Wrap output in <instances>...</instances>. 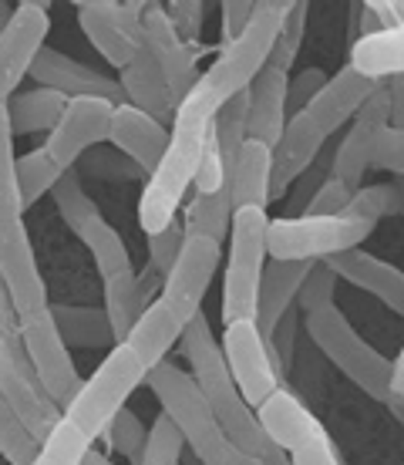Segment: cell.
Segmentation results:
<instances>
[{
  "instance_id": "obj_53",
  "label": "cell",
  "mask_w": 404,
  "mask_h": 465,
  "mask_svg": "<svg viewBox=\"0 0 404 465\" xmlns=\"http://www.w3.org/2000/svg\"><path fill=\"white\" fill-rule=\"evenodd\" d=\"M220 11H222V37H226V45H232L236 37L246 35V27H250V21H253L256 14V4L253 0H226Z\"/></svg>"
},
{
  "instance_id": "obj_31",
  "label": "cell",
  "mask_w": 404,
  "mask_h": 465,
  "mask_svg": "<svg viewBox=\"0 0 404 465\" xmlns=\"http://www.w3.org/2000/svg\"><path fill=\"white\" fill-rule=\"evenodd\" d=\"M54 321L68 348H102L115 351V327L104 314V307H74V303H54Z\"/></svg>"
},
{
  "instance_id": "obj_41",
  "label": "cell",
  "mask_w": 404,
  "mask_h": 465,
  "mask_svg": "<svg viewBox=\"0 0 404 465\" xmlns=\"http://www.w3.org/2000/svg\"><path fill=\"white\" fill-rule=\"evenodd\" d=\"M88 452H92V439L81 429H74L68 419H61V425L51 431V439L44 442L34 465H84Z\"/></svg>"
},
{
  "instance_id": "obj_28",
  "label": "cell",
  "mask_w": 404,
  "mask_h": 465,
  "mask_svg": "<svg viewBox=\"0 0 404 465\" xmlns=\"http://www.w3.org/2000/svg\"><path fill=\"white\" fill-rule=\"evenodd\" d=\"M185 321L175 314V307L165 297L152 303L149 311L142 314V321L135 324V331L128 334V348L135 351L142 361H145V368H159L165 354L175 348V344H182V334H185Z\"/></svg>"
},
{
  "instance_id": "obj_2",
  "label": "cell",
  "mask_w": 404,
  "mask_h": 465,
  "mask_svg": "<svg viewBox=\"0 0 404 465\" xmlns=\"http://www.w3.org/2000/svg\"><path fill=\"white\" fill-rule=\"evenodd\" d=\"M182 354L192 364V378L206 391L209 405L216 411L222 431L232 439V445L242 449L246 455L260 459L266 452V445H270V435H266L256 408H250V401L242 398V391L232 381L226 351H222V344L212 334L206 314H196L189 321L182 334Z\"/></svg>"
},
{
  "instance_id": "obj_49",
  "label": "cell",
  "mask_w": 404,
  "mask_h": 465,
  "mask_svg": "<svg viewBox=\"0 0 404 465\" xmlns=\"http://www.w3.org/2000/svg\"><path fill=\"white\" fill-rule=\"evenodd\" d=\"M165 14L172 17L175 31L182 35V41L189 47L196 45L199 35H202V14H206V4L202 0H169L165 4Z\"/></svg>"
},
{
  "instance_id": "obj_3",
  "label": "cell",
  "mask_w": 404,
  "mask_h": 465,
  "mask_svg": "<svg viewBox=\"0 0 404 465\" xmlns=\"http://www.w3.org/2000/svg\"><path fill=\"white\" fill-rule=\"evenodd\" d=\"M149 388L152 395L159 398L162 411L172 415V421L182 429L185 442H189V449L196 452V459L202 465H263L260 459H253V455H246L242 449L232 445V439L222 431L216 411L209 405L206 391L179 364L162 361L159 368H152Z\"/></svg>"
},
{
  "instance_id": "obj_32",
  "label": "cell",
  "mask_w": 404,
  "mask_h": 465,
  "mask_svg": "<svg viewBox=\"0 0 404 465\" xmlns=\"http://www.w3.org/2000/svg\"><path fill=\"white\" fill-rule=\"evenodd\" d=\"M350 64L374 82H388L394 74H404V24L381 31V35L358 37L350 45Z\"/></svg>"
},
{
  "instance_id": "obj_36",
  "label": "cell",
  "mask_w": 404,
  "mask_h": 465,
  "mask_svg": "<svg viewBox=\"0 0 404 465\" xmlns=\"http://www.w3.org/2000/svg\"><path fill=\"white\" fill-rule=\"evenodd\" d=\"M64 169L58 165V159L41 145V149H31L17 155V186H21L24 206L37 203L41 196L54 193V186L61 183Z\"/></svg>"
},
{
  "instance_id": "obj_21",
  "label": "cell",
  "mask_w": 404,
  "mask_h": 465,
  "mask_svg": "<svg viewBox=\"0 0 404 465\" xmlns=\"http://www.w3.org/2000/svg\"><path fill=\"white\" fill-rule=\"evenodd\" d=\"M378 84L381 82L368 78L364 71H358L350 61H347L337 74H330L327 88L317 94V102H313L307 112H310L313 122H317L327 135H337L350 118H358V112L368 105L370 94L378 92Z\"/></svg>"
},
{
  "instance_id": "obj_12",
  "label": "cell",
  "mask_w": 404,
  "mask_h": 465,
  "mask_svg": "<svg viewBox=\"0 0 404 465\" xmlns=\"http://www.w3.org/2000/svg\"><path fill=\"white\" fill-rule=\"evenodd\" d=\"M384 128H391V94H388V82L378 84V92L370 94L368 105L360 108L358 118L350 122L344 139L337 142L330 175L358 193L368 169H374V152H378Z\"/></svg>"
},
{
  "instance_id": "obj_9",
  "label": "cell",
  "mask_w": 404,
  "mask_h": 465,
  "mask_svg": "<svg viewBox=\"0 0 404 465\" xmlns=\"http://www.w3.org/2000/svg\"><path fill=\"white\" fill-rule=\"evenodd\" d=\"M222 351H226L236 388L250 401V408L260 411L280 391V378H283V368L273 358L266 334L260 331L256 321L226 324V331H222Z\"/></svg>"
},
{
  "instance_id": "obj_33",
  "label": "cell",
  "mask_w": 404,
  "mask_h": 465,
  "mask_svg": "<svg viewBox=\"0 0 404 465\" xmlns=\"http://www.w3.org/2000/svg\"><path fill=\"white\" fill-rule=\"evenodd\" d=\"M104 314L115 327L118 344H125L128 334L135 331V324L142 321V314L152 307V297L142 287V277L132 270V273H122V277L104 280Z\"/></svg>"
},
{
  "instance_id": "obj_1",
  "label": "cell",
  "mask_w": 404,
  "mask_h": 465,
  "mask_svg": "<svg viewBox=\"0 0 404 465\" xmlns=\"http://www.w3.org/2000/svg\"><path fill=\"white\" fill-rule=\"evenodd\" d=\"M220 108V98L209 92L206 82H199L196 92L189 94L175 112L169 152L159 163V169L149 175V186H145L139 203V223L149 236L172 226L185 189L196 186L199 165H202V155L209 149Z\"/></svg>"
},
{
  "instance_id": "obj_15",
  "label": "cell",
  "mask_w": 404,
  "mask_h": 465,
  "mask_svg": "<svg viewBox=\"0 0 404 465\" xmlns=\"http://www.w3.org/2000/svg\"><path fill=\"white\" fill-rule=\"evenodd\" d=\"M222 260L220 240H209V236H196V232H185V246L175 270L165 280V291L162 297L172 303L175 314L182 317L185 324L196 314H202V301L209 293V283L216 277Z\"/></svg>"
},
{
  "instance_id": "obj_58",
  "label": "cell",
  "mask_w": 404,
  "mask_h": 465,
  "mask_svg": "<svg viewBox=\"0 0 404 465\" xmlns=\"http://www.w3.org/2000/svg\"><path fill=\"white\" fill-rule=\"evenodd\" d=\"M401 465H404V462H401Z\"/></svg>"
},
{
  "instance_id": "obj_18",
  "label": "cell",
  "mask_w": 404,
  "mask_h": 465,
  "mask_svg": "<svg viewBox=\"0 0 404 465\" xmlns=\"http://www.w3.org/2000/svg\"><path fill=\"white\" fill-rule=\"evenodd\" d=\"M31 78L37 82V88H54L64 98H108L115 105H125V92H122V84L115 78H108L102 71L61 54L54 47L41 51V58L31 68Z\"/></svg>"
},
{
  "instance_id": "obj_7",
  "label": "cell",
  "mask_w": 404,
  "mask_h": 465,
  "mask_svg": "<svg viewBox=\"0 0 404 465\" xmlns=\"http://www.w3.org/2000/svg\"><path fill=\"white\" fill-rule=\"evenodd\" d=\"M139 384H149L145 361L128 344H118L115 351L104 354V361L94 368L92 378L81 384L74 401L64 408V419L94 442L98 435H104V429L112 425L118 411L125 408V401Z\"/></svg>"
},
{
  "instance_id": "obj_47",
  "label": "cell",
  "mask_w": 404,
  "mask_h": 465,
  "mask_svg": "<svg viewBox=\"0 0 404 465\" xmlns=\"http://www.w3.org/2000/svg\"><path fill=\"white\" fill-rule=\"evenodd\" d=\"M327 71L323 68H303L290 74V115H301L317 102V94L327 88Z\"/></svg>"
},
{
  "instance_id": "obj_26",
  "label": "cell",
  "mask_w": 404,
  "mask_h": 465,
  "mask_svg": "<svg viewBox=\"0 0 404 465\" xmlns=\"http://www.w3.org/2000/svg\"><path fill=\"white\" fill-rule=\"evenodd\" d=\"M118 84H122V92H125L128 105L149 112V115L159 118V122H169V118L179 112V105H175V98H172V88L165 82V71L159 68V61H155V54L149 51V45H142L135 61L122 71Z\"/></svg>"
},
{
  "instance_id": "obj_45",
  "label": "cell",
  "mask_w": 404,
  "mask_h": 465,
  "mask_svg": "<svg viewBox=\"0 0 404 465\" xmlns=\"http://www.w3.org/2000/svg\"><path fill=\"white\" fill-rule=\"evenodd\" d=\"M337 280H340V277H337L334 267H330L327 260L313 263L310 273H307V283H303V291H301V301H297V307L303 311V317L313 314V311H320V307H330V303H334Z\"/></svg>"
},
{
  "instance_id": "obj_57",
  "label": "cell",
  "mask_w": 404,
  "mask_h": 465,
  "mask_svg": "<svg viewBox=\"0 0 404 465\" xmlns=\"http://www.w3.org/2000/svg\"><path fill=\"white\" fill-rule=\"evenodd\" d=\"M84 465H115V462H108L102 452H94V449H92V452L84 455Z\"/></svg>"
},
{
  "instance_id": "obj_42",
  "label": "cell",
  "mask_w": 404,
  "mask_h": 465,
  "mask_svg": "<svg viewBox=\"0 0 404 465\" xmlns=\"http://www.w3.org/2000/svg\"><path fill=\"white\" fill-rule=\"evenodd\" d=\"M104 442L112 445V452L125 455L132 465H142V459H145V445H149V429L142 425L135 411L122 408L115 419H112V425L104 429Z\"/></svg>"
},
{
  "instance_id": "obj_19",
  "label": "cell",
  "mask_w": 404,
  "mask_h": 465,
  "mask_svg": "<svg viewBox=\"0 0 404 465\" xmlns=\"http://www.w3.org/2000/svg\"><path fill=\"white\" fill-rule=\"evenodd\" d=\"M108 142L115 145L122 155H128L132 163L139 165L142 173H155L159 163L169 152V142H172V128H165V122L152 118L149 112H142L135 105H118L115 118H112V132H108Z\"/></svg>"
},
{
  "instance_id": "obj_14",
  "label": "cell",
  "mask_w": 404,
  "mask_h": 465,
  "mask_svg": "<svg viewBox=\"0 0 404 465\" xmlns=\"http://www.w3.org/2000/svg\"><path fill=\"white\" fill-rule=\"evenodd\" d=\"M115 108L118 105L108 102V98H71L64 118H61L58 128L44 142V149L58 159V165L64 173L78 169L84 152H92L94 145L108 142Z\"/></svg>"
},
{
  "instance_id": "obj_56",
  "label": "cell",
  "mask_w": 404,
  "mask_h": 465,
  "mask_svg": "<svg viewBox=\"0 0 404 465\" xmlns=\"http://www.w3.org/2000/svg\"><path fill=\"white\" fill-rule=\"evenodd\" d=\"M260 462H263V465H293V462H290V455L273 442L266 445V452L260 455Z\"/></svg>"
},
{
  "instance_id": "obj_54",
  "label": "cell",
  "mask_w": 404,
  "mask_h": 465,
  "mask_svg": "<svg viewBox=\"0 0 404 465\" xmlns=\"http://www.w3.org/2000/svg\"><path fill=\"white\" fill-rule=\"evenodd\" d=\"M290 462L293 465H344L327 431L317 435L313 442H307L303 449H297V452H290Z\"/></svg>"
},
{
  "instance_id": "obj_34",
  "label": "cell",
  "mask_w": 404,
  "mask_h": 465,
  "mask_svg": "<svg viewBox=\"0 0 404 465\" xmlns=\"http://www.w3.org/2000/svg\"><path fill=\"white\" fill-rule=\"evenodd\" d=\"M232 216H236V199H232V186L222 193H196V199L185 206V232L196 236H209V240H222L226 232H232Z\"/></svg>"
},
{
  "instance_id": "obj_5",
  "label": "cell",
  "mask_w": 404,
  "mask_h": 465,
  "mask_svg": "<svg viewBox=\"0 0 404 465\" xmlns=\"http://www.w3.org/2000/svg\"><path fill=\"white\" fill-rule=\"evenodd\" d=\"M270 216L260 206L236 210L230 232V256L222 277V324L256 321L260 314V291L270 256Z\"/></svg>"
},
{
  "instance_id": "obj_6",
  "label": "cell",
  "mask_w": 404,
  "mask_h": 465,
  "mask_svg": "<svg viewBox=\"0 0 404 465\" xmlns=\"http://www.w3.org/2000/svg\"><path fill=\"white\" fill-rule=\"evenodd\" d=\"M290 11H293L290 0H260L253 21L246 27V35L222 47L220 58L209 64V71L202 74V82L209 84V92L216 94L222 105H226L230 98H236V94L250 92L256 78L266 71Z\"/></svg>"
},
{
  "instance_id": "obj_43",
  "label": "cell",
  "mask_w": 404,
  "mask_h": 465,
  "mask_svg": "<svg viewBox=\"0 0 404 465\" xmlns=\"http://www.w3.org/2000/svg\"><path fill=\"white\" fill-rule=\"evenodd\" d=\"M185 445L189 442H185L182 429L172 421V415L159 411V419L152 421V429H149V445H145L142 465H179Z\"/></svg>"
},
{
  "instance_id": "obj_44",
  "label": "cell",
  "mask_w": 404,
  "mask_h": 465,
  "mask_svg": "<svg viewBox=\"0 0 404 465\" xmlns=\"http://www.w3.org/2000/svg\"><path fill=\"white\" fill-rule=\"evenodd\" d=\"M307 14H310V4H293V11H290L287 24H283V31H280V41L277 47H273V58H270V64L280 71L293 68V61H297V51H301L303 45V31H307Z\"/></svg>"
},
{
  "instance_id": "obj_46",
  "label": "cell",
  "mask_w": 404,
  "mask_h": 465,
  "mask_svg": "<svg viewBox=\"0 0 404 465\" xmlns=\"http://www.w3.org/2000/svg\"><path fill=\"white\" fill-rule=\"evenodd\" d=\"M182 246H185V226H179V223H172L169 230H162V232H152L149 267L155 270L162 280H169V273H172L175 263H179V256H182Z\"/></svg>"
},
{
  "instance_id": "obj_38",
  "label": "cell",
  "mask_w": 404,
  "mask_h": 465,
  "mask_svg": "<svg viewBox=\"0 0 404 465\" xmlns=\"http://www.w3.org/2000/svg\"><path fill=\"white\" fill-rule=\"evenodd\" d=\"M81 243L92 250L94 256V267L102 273V280H112V277H122V273H132V253H128L125 240H122V232L112 230L108 223H98L92 230L81 236Z\"/></svg>"
},
{
  "instance_id": "obj_50",
  "label": "cell",
  "mask_w": 404,
  "mask_h": 465,
  "mask_svg": "<svg viewBox=\"0 0 404 465\" xmlns=\"http://www.w3.org/2000/svg\"><path fill=\"white\" fill-rule=\"evenodd\" d=\"M81 165H84V173H92V175H102V179H132V175H139L142 169L128 155H122L118 149L112 152H92V155H84L81 159Z\"/></svg>"
},
{
  "instance_id": "obj_17",
  "label": "cell",
  "mask_w": 404,
  "mask_h": 465,
  "mask_svg": "<svg viewBox=\"0 0 404 465\" xmlns=\"http://www.w3.org/2000/svg\"><path fill=\"white\" fill-rule=\"evenodd\" d=\"M145 45L155 54L159 68L165 71L175 105H182L185 98L196 92L202 74L196 71V58L182 41V35L175 31L172 17L165 14V4H149V11H145Z\"/></svg>"
},
{
  "instance_id": "obj_25",
  "label": "cell",
  "mask_w": 404,
  "mask_h": 465,
  "mask_svg": "<svg viewBox=\"0 0 404 465\" xmlns=\"http://www.w3.org/2000/svg\"><path fill=\"white\" fill-rule=\"evenodd\" d=\"M256 415H260V421H263L270 442L280 445L287 455L297 452V449H303L307 442H313L317 435L327 431L320 421H317V415H313L310 408L303 405L297 395L283 391V388H280L277 395L270 398Z\"/></svg>"
},
{
  "instance_id": "obj_52",
  "label": "cell",
  "mask_w": 404,
  "mask_h": 465,
  "mask_svg": "<svg viewBox=\"0 0 404 465\" xmlns=\"http://www.w3.org/2000/svg\"><path fill=\"white\" fill-rule=\"evenodd\" d=\"M374 169H384V173L404 179V128H384L378 152H374Z\"/></svg>"
},
{
  "instance_id": "obj_23",
  "label": "cell",
  "mask_w": 404,
  "mask_h": 465,
  "mask_svg": "<svg viewBox=\"0 0 404 465\" xmlns=\"http://www.w3.org/2000/svg\"><path fill=\"white\" fill-rule=\"evenodd\" d=\"M0 395H4L0 405L11 408L41 442H47L51 431L58 429L61 419H64L61 405L51 398V391L41 384V378H24V374L11 371V368H0Z\"/></svg>"
},
{
  "instance_id": "obj_16",
  "label": "cell",
  "mask_w": 404,
  "mask_h": 465,
  "mask_svg": "<svg viewBox=\"0 0 404 465\" xmlns=\"http://www.w3.org/2000/svg\"><path fill=\"white\" fill-rule=\"evenodd\" d=\"M330 135L313 122L310 112L290 115L287 132L273 149V183H270V199L287 196L290 189L320 163L323 149H327Z\"/></svg>"
},
{
  "instance_id": "obj_55",
  "label": "cell",
  "mask_w": 404,
  "mask_h": 465,
  "mask_svg": "<svg viewBox=\"0 0 404 465\" xmlns=\"http://www.w3.org/2000/svg\"><path fill=\"white\" fill-rule=\"evenodd\" d=\"M388 94H391V125L404 128V74L388 78Z\"/></svg>"
},
{
  "instance_id": "obj_8",
  "label": "cell",
  "mask_w": 404,
  "mask_h": 465,
  "mask_svg": "<svg viewBox=\"0 0 404 465\" xmlns=\"http://www.w3.org/2000/svg\"><path fill=\"white\" fill-rule=\"evenodd\" d=\"M378 223L358 216H280L270 223V256L293 263H320L330 256L360 250Z\"/></svg>"
},
{
  "instance_id": "obj_4",
  "label": "cell",
  "mask_w": 404,
  "mask_h": 465,
  "mask_svg": "<svg viewBox=\"0 0 404 465\" xmlns=\"http://www.w3.org/2000/svg\"><path fill=\"white\" fill-rule=\"evenodd\" d=\"M303 327H307L313 344L320 348L323 358L334 361L344 378H350L364 395L381 401L384 408H391L394 415L404 421V395H398V388H394V361H388L381 351L370 348L337 303L307 314Z\"/></svg>"
},
{
  "instance_id": "obj_22",
  "label": "cell",
  "mask_w": 404,
  "mask_h": 465,
  "mask_svg": "<svg viewBox=\"0 0 404 465\" xmlns=\"http://www.w3.org/2000/svg\"><path fill=\"white\" fill-rule=\"evenodd\" d=\"M327 263L334 267V273L340 280L360 287L370 297H378L384 307H391L394 314L404 317V273L398 267H391L388 260L368 253V250H350V253L330 256Z\"/></svg>"
},
{
  "instance_id": "obj_40",
  "label": "cell",
  "mask_w": 404,
  "mask_h": 465,
  "mask_svg": "<svg viewBox=\"0 0 404 465\" xmlns=\"http://www.w3.org/2000/svg\"><path fill=\"white\" fill-rule=\"evenodd\" d=\"M44 442L7 405H0V452L11 465H34Z\"/></svg>"
},
{
  "instance_id": "obj_30",
  "label": "cell",
  "mask_w": 404,
  "mask_h": 465,
  "mask_svg": "<svg viewBox=\"0 0 404 465\" xmlns=\"http://www.w3.org/2000/svg\"><path fill=\"white\" fill-rule=\"evenodd\" d=\"M270 183H273V149L263 142L250 139L242 145L236 169H232V199L236 210L246 206H260L266 210L270 203Z\"/></svg>"
},
{
  "instance_id": "obj_37",
  "label": "cell",
  "mask_w": 404,
  "mask_h": 465,
  "mask_svg": "<svg viewBox=\"0 0 404 465\" xmlns=\"http://www.w3.org/2000/svg\"><path fill=\"white\" fill-rule=\"evenodd\" d=\"M212 135H216V145H220L222 159H226V165H230V173H232L242 145L250 142V92L236 94V98H230V102L220 108Z\"/></svg>"
},
{
  "instance_id": "obj_13",
  "label": "cell",
  "mask_w": 404,
  "mask_h": 465,
  "mask_svg": "<svg viewBox=\"0 0 404 465\" xmlns=\"http://www.w3.org/2000/svg\"><path fill=\"white\" fill-rule=\"evenodd\" d=\"M51 31V14L41 0H24L11 11L0 35V68H4V98L17 94V84L31 74L34 61L44 51V37Z\"/></svg>"
},
{
  "instance_id": "obj_48",
  "label": "cell",
  "mask_w": 404,
  "mask_h": 465,
  "mask_svg": "<svg viewBox=\"0 0 404 465\" xmlns=\"http://www.w3.org/2000/svg\"><path fill=\"white\" fill-rule=\"evenodd\" d=\"M354 203V189L344 186L340 179H327L317 193H313L310 206H307V213L303 216H340V213H347V206Z\"/></svg>"
},
{
  "instance_id": "obj_51",
  "label": "cell",
  "mask_w": 404,
  "mask_h": 465,
  "mask_svg": "<svg viewBox=\"0 0 404 465\" xmlns=\"http://www.w3.org/2000/svg\"><path fill=\"white\" fill-rule=\"evenodd\" d=\"M301 307H293L283 321L277 324L273 331V338H270V351H273V358L280 361V368L283 374L290 371V364H293V351H297V334H301Z\"/></svg>"
},
{
  "instance_id": "obj_39",
  "label": "cell",
  "mask_w": 404,
  "mask_h": 465,
  "mask_svg": "<svg viewBox=\"0 0 404 465\" xmlns=\"http://www.w3.org/2000/svg\"><path fill=\"white\" fill-rule=\"evenodd\" d=\"M347 216H358L368 223H381L388 216H404V179L360 186L354 193V203L347 206Z\"/></svg>"
},
{
  "instance_id": "obj_27",
  "label": "cell",
  "mask_w": 404,
  "mask_h": 465,
  "mask_svg": "<svg viewBox=\"0 0 404 465\" xmlns=\"http://www.w3.org/2000/svg\"><path fill=\"white\" fill-rule=\"evenodd\" d=\"M310 267L313 263H293V260H273L266 267L263 291H260V314H256V324L266 334V341L273 338L280 321L297 307Z\"/></svg>"
},
{
  "instance_id": "obj_20",
  "label": "cell",
  "mask_w": 404,
  "mask_h": 465,
  "mask_svg": "<svg viewBox=\"0 0 404 465\" xmlns=\"http://www.w3.org/2000/svg\"><path fill=\"white\" fill-rule=\"evenodd\" d=\"M78 24L84 37L94 45V51L102 54L108 64L125 71L135 54L142 51V41H135V35L128 31L125 11L118 0H84L74 7Z\"/></svg>"
},
{
  "instance_id": "obj_11",
  "label": "cell",
  "mask_w": 404,
  "mask_h": 465,
  "mask_svg": "<svg viewBox=\"0 0 404 465\" xmlns=\"http://www.w3.org/2000/svg\"><path fill=\"white\" fill-rule=\"evenodd\" d=\"M0 280H4V293L14 303L17 317L41 314L51 307L47 283L41 277L31 232H27L24 220L0 223Z\"/></svg>"
},
{
  "instance_id": "obj_35",
  "label": "cell",
  "mask_w": 404,
  "mask_h": 465,
  "mask_svg": "<svg viewBox=\"0 0 404 465\" xmlns=\"http://www.w3.org/2000/svg\"><path fill=\"white\" fill-rule=\"evenodd\" d=\"M51 196H54V206H58L61 220L78 232V240L92 230V226L102 223V213H98V206H94V199L84 193V183H81L78 169H68V173L61 175V183L54 186Z\"/></svg>"
},
{
  "instance_id": "obj_29",
  "label": "cell",
  "mask_w": 404,
  "mask_h": 465,
  "mask_svg": "<svg viewBox=\"0 0 404 465\" xmlns=\"http://www.w3.org/2000/svg\"><path fill=\"white\" fill-rule=\"evenodd\" d=\"M68 102L54 88H31V92H17L14 98L4 102V115L11 122L14 139L17 135H31V132H54L58 122L68 112Z\"/></svg>"
},
{
  "instance_id": "obj_10",
  "label": "cell",
  "mask_w": 404,
  "mask_h": 465,
  "mask_svg": "<svg viewBox=\"0 0 404 465\" xmlns=\"http://www.w3.org/2000/svg\"><path fill=\"white\" fill-rule=\"evenodd\" d=\"M17 321H21L24 344H27L31 361H34V371L41 378V384L51 391V398L61 408H68L74 401V395L81 391L84 378L78 374L74 358H71V348L61 338L54 311L47 307L41 314H27V317H17Z\"/></svg>"
},
{
  "instance_id": "obj_24",
  "label": "cell",
  "mask_w": 404,
  "mask_h": 465,
  "mask_svg": "<svg viewBox=\"0 0 404 465\" xmlns=\"http://www.w3.org/2000/svg\"><path fill=\"white\" fill-rule=\"evenodd\" d=\"M290 122V74L266 64L250 88V139L277 149Z\"/></svg>"
}]
</instances>
